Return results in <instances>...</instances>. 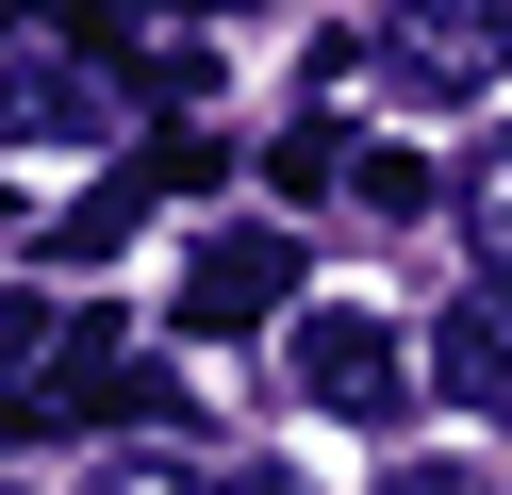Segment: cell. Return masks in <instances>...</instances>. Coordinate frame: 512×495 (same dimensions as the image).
<instances>
[{
	"mask_svg": "<svg viewBox=\"0 0 512 495\" xmlns=\"http://www.w3.org/2000/svg\"><path fill=\"white\" fill-rule=\"evenodd\" d=\"M281 380H298L314 413H347V429L413 413V347H397V314H364V297H314V314L281 330Z\"/></svg>",
	"mask_w": 512,
	"mask_h": 495,
	"instance_id": "obj_1",
	"label": "cell"
},
{
	"mask_svg": "<svg viewBox=\"0 0 512 495\" xmlns=\"http://www.w3.org/2000/svg\"><path fill=\"white\" fill-rule=\"evenodd\" d=\"M512 66V0H397L380 17V83L397 99H479Z\"/></svg>",
	"mask_w": 512,
	"mask_h": 495,
	"instance_id": "obj_2",
	"label": "cell"
},
{
	"mask_svg": "<svg viewBox=\"0 0 512 495\" xmlns=\"http://www.w3.org/2000/svg\"><path fill=\"white\" fill-rule=\"evenodd\" d=\"M265 314H298V231H265V215L199 231L182 248V330H265Z\"/></svg>",
	"mask_w": 512,
	"mask_h": 495,
	"instance_id": "obj_3",
	"label": "cell"
},
{
	"mask_svg": "<svg viewBox=\"0 0 512 495\" xmlns=\"http://www.w3.org/2000/svg\"><path fill=\"white\" fill-rule=\"evenodd\" d=\"M83 149V132H100V83H83V66H0V149Z\"/></svg>",
	"mask_w": 512,
	"mask_h": 495,
	"instance_id": "obj_4",
	"label": "cell"
},
{
	"mask_svg": "<svg viewBox=\"0 0 512 495\" xmlns=\"http://www.w3.org/2000/svg\"><path fill=\"white\" fill-rule=\"evenodd\" d=\"M430 363H446V396H479V413H512V297H463Z\"/></svg>",
	"mask_w": 512,
	"mask_h": 495,
	"instance_id": "obj_5",
	"label": "cell"
},
{
	"mask_svg": "<svg viewBox=\"0 0 512 495\" xmlns=\"http://www.w3.org/2000/svg\"><path fill=\"white\" fill-rule=\"evenodd\" d=\"M149 198H166V182H149V165H116L100 198H67V231H50V264H116V248L149 231Z\"/></svg>",
	"mask_w": 512,
	"mask_h": 495,
	"instance_id": "obj_6",
	"label": "cell"
},
{
	"mask_svg": "<svg viewBox=\"0 0 512 495\" xmlns=\"http://www.w3.org/2000/svg\"><path fill=\"white\" fill-rule=\"evenodd\" d=\"M463 231H479V264L512 281V132H479V149H463Z\"/></svg>",
	"mask_w": 512,
	"mask_h": 495,
	"instance_id": "obj_7",
	"label": "cell"
},
{
	"mask_svg": "<svg viewBox=\"0 0 512 495\" xmlns=\"http://www.w3.org/2000/svg\"><path fill=\"white\" fill-rule=\"evenodd\" d=\"M347 165H364V149H347L331 116H298V132H281V149H265V182H281V198H314V182H347Z\"/></svg>",
	"mask_w": 512,
	"mask_h": 495,
	"instance_id": "obj_8",
	"label": "cell"
},
{
	"mask_svg": "<svg viewBox=\"0 0 512 495\" xmlns=\"http://www.w3.org/2000/svg\"><path fill=\"white\" fill-rule=\"evenodd\" d=\"M347 198H364V215H430V165H413V149H364Z\"/></svg>",
	"mask_w": 512,
	"mask_h": 495,
	"instance_id": "obj_9",
	"label": "cell"
},
{
	"mask_svg": "<svg viewBox=\"0 0 512 495\" xmlns=\"http://www.w3.org/2000/svg\"><path fill=\"white\" fill-rule=\"evenodd\" d=\"M83 495H215V479H182L166 446H133V462H100V479H83Z\"/></svg>",
	"mask_w": 512,
	"mask_h": 495,
	"instance_id": "obj_10",
	"label": "cell"
},
{
	"mask_svg": "<svg viewBox=\"0 0 512 495\" xmlns=\"http://www.w3.org/2000/svg\"><path fill=\"white\" fill-rule=\"evenodd\" d=\"M380 495H479V479H463V462H397Z\"/></svg>",
	"mask_w": 512,
	"mask_h": 495,
	"instance_id": "obj_11",
	"label": "cell"
},
{
	"mask_svg": "<svg viewBox=\"0 0 512 495\" xmlns=\"http://www.w3.org/2000/svg\"><path fill=\"white\" fill-rule=\"evenodd\" d=\"M0 17H100V0H0Z\"/></svg>",
	"mask_w": 512,
	"mask_h": 495,
	"instance_id": "obj_12",
	"label": "cell"
}]
</instances>
